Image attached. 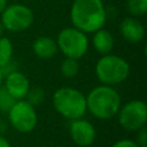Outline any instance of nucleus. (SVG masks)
<instances>
[{
	"label": "nucleus",
	"instance_id": "obj_1",
	"mask_svg": "<svg viewBox=\"0 0 147 147\" xmlns=\"http://www.w3.org/2000/svg\"><path fill=\"white\" fill-rule=\"evenodd\" d=\"M70 18L75 28L88 33L101 29L107 18V13L102 0H75Z\"/></svg>",
	"mask_w": 147,
	"mask_h": 147
},
{
	"label": "nucleus",
	"instance_id": "obj_2",
	"mask_svg": "<svg viewBox=\"0 0 147 147\" xmlns=\"http://www.w3.org/2000/svg\"><path fill=\"white\" fill-rule=\"evenodd\" d=\"M86 107L94 117L108 119L117 115L121 107V98L111 86L100 85L94 87L86 96Z\"/></svg>",
	"mask_w": 147,
	"mask_h": 147
},
{
	"label": "nucleus",
	"instance_id": "obj_3",
	"mask_svg": "<svg viewBox=\"0 0 147 147\" xmlns=\"http://www.w3.org/2000/svg\"><path fill=\"white\" fill-rule=\"evenodd\" d=\"M53 106L63 117L69 119L82 118L86 110V96L72 87H61L53 95Z\"/></svg>",
	"mask_w": 147,
	"mask_h": 147
},
{
	"label": "nucleus",
	"instance_id": "obj_4",
	"mask_svg": "<svg viewBox=\"0 0 147 147\" xmlns=\"http://www.w3.org/2000/svg\"><path fill=\"white\" fill-rule=\"evenodd\" d=\"M95 75L103 85H116L130 75V65L123 57L114 54L103 55L95 64Z\"/></svg>",
	"mask_w": 147,
	"mask_h": 147
},
{
	"label": "nucleus",
	"instance_id": "obj_5",
	"mask_svg": "<svg viewBox=\"0 0 147 147\" xmlns=\"http://www.w3.org/2000/svg\"><path fill=\"white\" fill-rule=\"evenodd\" d=\"M57 48L67 57L78 60L83 57L88 48V40L86 33L77 28H65L61 30L57 36Z\"/></svg>",
	"mask_w": 147,
	"mask_h": 147
},
{
	"label": "nucleus",
	"instance_id": "obj_6",
	"mask_svg": "<svg viewBox=\"0 0 147 147\" xmlns=\"http://www.w3.org/2000/svg\"><path fill=\"white\" fill-rule=\"evenodd\" d=\"M8 117L11 126L21 133L32 131L38 121L34 107L26 100H16L8 110Z\"/></svg>",
	"mask_w": 147,
	"mask_h": 147
},
{
	"label": "nucleus",
	"instance_id": "obj_7",
	"mask_svg": "<svg viewBox=\"0 0 147 147\" xmlns=\"http://www.w3.org/2000/svg\"><path fill=\"white\" fill-rule=\"evenodd\" d=\"M32 10L21 3L7 6L1 13V23L3 28L11 32H21L26 30L33 23Z\"/></svg>",
	"mask_w": 147,
	"mask_h": 147
},
{
	"label": "nucleus",
	"instance_id": "obj_8",
	"mask_svg": "<svg viewBox=\"0 0 147 147\" xmlns=\"http://www.w3.org/2000/svg\"><path fill=\"white\" fill-rule=\"evenodd\" d=\"M118 122L127 131H138L144 127L147 121V106L141 100L126 102L118 110Z\"/></svg>",
	"mask_w": 147,
	"mask_h": 147
},
{
	"label": "nucleus",
	"instance_id": "obj_9",
	"mask_svg": "<svg viewBox=\"0 0 147 147\" xmlns=\"http://www.w3.org/2000/svg\"><path fill=\"white\" fill-rule=\"evenodd\" d=\"M69 133L74 142L82 147L92 145L96 136L94 126L83 117L72 119L69 126Z\"/></svg>",
	"mask_w": 147,
	"mask_h": 147
},
{
	"label": "nucleus",
	"instance_id": "obj_10",
	"mask_svg": "<svg viewBox=\"0 0 147 147\" xmlns=\"http://www.w3.org/2000/svg\"><path fill=\"white\" fill-rule=\"evenodd\" d=\"M5 88L15 100H23L30 88V83L26 76L17 70L6 75L5 77Z\"/></svg>",
	"mask_w": 147,
	"mask_h": 147
},
{
	"label": "nucleus",
	"instance_id": "obj_11",
	"mask_svg": "<svg viewBox=\"0 0 147 147\" xmlns=\"http://www.w3.org/2000/svg\"><path fill=\"white\" fill-rule=\"evenodd\" d=\"M121 33L123 38L132 44H137L142 40L145 36L144 25L134 17H126L121 23Z\"/></svg>",
	"mask_w": 147,
	"mask_h": 147
},
{
	"label": "nucleus",
	"instance_id": "obj_12",
	"mask_svg": "<svg viewBox=\"0 0 147 147\" xmlns=\"http://www.w3.org/2000/svg\"><path fill=\"white\" fill-rule=\"evenodd\" d=\"M33 53L40 59H51L57 52V44L51 37H39L32 44Z\"/></svg>",
	"mask_w": 147,
	"mask_h": 147
},
{
	"label": "nucleus",
	"instance_id": "obj_13",
	"mask_svg": "<svg viewBox=\"0 0 147 147\" xmlns=\"http://www.w3.org/2000/svg\"><path fill=\"white\" fill-rule=\"evenodd\" d=\"M93 46L98 53L103 54V55L109 54L114 46V38L110 34V32H108L107 30L101 28L94 32Z\"/></svg>",
	"mask_w": 147,
	"mask_h": 147
},
{
	"label": "nucleus",
	"instance_id": "obj_14",
	"mask_svg": "<svg viewBox=\"0 0 147 147\" xmlns=\"http://www.w3.org/2000/svg\"><path fill=\"white\" fill-rule=\"evenodd\" d=\"M13 44L6 37H0V68H3L11 61Z\"/></svg>",
	"mask_w": 147,
	"mask_h": 147
},
{
	"label": "nucleus",
	"instance_id": "obj_15",
	"mask_svg": "<svg viewBox=\"0 0 147 147\" xmlns=\"http://www.w3.org/2000/svg\"><path fill=\"white\" fill-rule=\"evenodd\" d=\"M78 69H79V65H78L77 60L71 59V57H67L65 60H63L62 63H61V67H60L61 74L65 78L75 77L78 72Z\"/></svg>",
	"mask_w": 147,
	"mask_h": 147
},
{
	"label": "nucleus",
	"instance_id": "obj_16",
	"mask_svg": "<svg viewBox=\"0 0 147 147\" xmlns=\"http://www.w3.org/2000/svg\"><path fill=\"white\" fill-rule=\"evenodd\" d=\"M25 98H26V101L36 108L44 101L45 93H44V90L40 87H32V88H29Z\"/></svg>",
	"mask_w": 147,
	"mask_h": 147
},
{
	"label": "nucleus",
	"instance_id": "obj_17",
	"mask_svg": "<svg viewBox=\"0 0 147 147\" xmlns=\"http://www.w3.org/2000/svg\"><path fill=\"white\" fill-rule=\"evenodd\" d=\"M127 9L133 16H144L147 11V0H129Z\"/></svg>",
	"mask_w": 147,
	"mask_h": 147
},
{
	"label": "nucleus",
	"instance_id": "obj_18",
	"mask_svg": "<svg viewBox=\"0 0 147 147\" xmlns=\"http://www.w3.org/2000/svg\"><path fill=\"white\" fill-rule=\"evenodd\" d=\"M15 99L7 92L5 87H0V109L2 111H7L10 109V107L15 103Z\"/></svg>",
	"mask_w": 147,
	"mask_h": 147
},
{
	"label": "nucleus",
	"instance_id": "obj_19",
	"mask_svg": "<svg viewBox=\"0 0 147 147\" xmlns=\"http://www.w3.org/2000/svg\"><path fill=\"white\" fill-rule=\"evenodd\" d=\"M138 131H139V133L137 136V141H136L137 145L139 147H147V130L144 126V127L139 129Z\"/></svg>",
	"mask_w": 147,
	"mask_h": 147
},
{
	"label": "nucleus",
	"instance_id": "obj_20",
	"mask_svg": "<svg viewBox=\"0 0 147 147\" xmlns=\"http://www.w3.org/2000/svg\"><path fill=\"white\" fill-rule=\"evenodd\" d=\"M111 147H139V146L137 145L136 141H132L129 139H122V140L116 141Z\"/></svg>",
	"mask_w": 147,
	"mask_h": 147
},
{
	"label": "nucleus",
	"instance_id": "obj_21",
	"mask_svg": "<svg viewBox=\"0 0 147 147\" xmlns=\"http://www.w3.org/2000/svg\"><path fill=\"white\" fill-rule=\"evenodd\" d=\"M0 147H11L10 144L8 142V140L2 136H0Z\"/></svg>",
	"mask_w": 147,
	"mask_h": 147
},
{
	"label": "nucleus",
	"instance_id": "obj_22",
	"mask_svg": "<svg viewBox=\"0 0 147 147\" xmlns=\"http://www.w3.org/2000/svg\"><path fill=\"white\" fill-rule=\"evenodd\" d=\"M6 7H7V0H0V14L3 11Z\"/></svg>",
	"mask_w": 147,
	"mask_h": 147
},
{
	"label": "nucleus",
	"instance_id": "obj_23",
	"mask_svg": "<svg viewBox=\"0 0 147 147\" xmlns=\"http://www.w3.org/2000/svg\"><path fill=\"white\" fill-rule=\"evenodd\" d=\"M3 31H5V28H3V25H2V23L0 22V37L2 36V33H3Z\"/></svg>",
	"mask_w": 147,
	"mask_h": 147
},
{
	"label": "nucleus",
	"instance_id": "obj_24",
	"mask_svg": "<svg viewBox=\"0 0 147 147\" xmlns=\"http://www.w3.org/2000/svg\"><path fill=\"white\" fill-rule=\"evenodd\" d=\"M2 79H3V76H2V74H1V71H0V87L2 86Z\"/></svg>",
	"mask_w": 147,
	"mask_h": 147
},
{
	"label": "nucleus",
	"instance_id": "obj_25",
	"mask_svg": "<svg viewBox=\"0 0 147 147\" xmlns=\"http://www.w3.org/2000/svg\"><path fill=\"white\" fill-rule=\"evenodd\" d=\"M1 124H2V119H1V117H0V126H1Z\"/></svg>",
	"mask_w": 147,
	"mask_h": 147
}]
</instances>
